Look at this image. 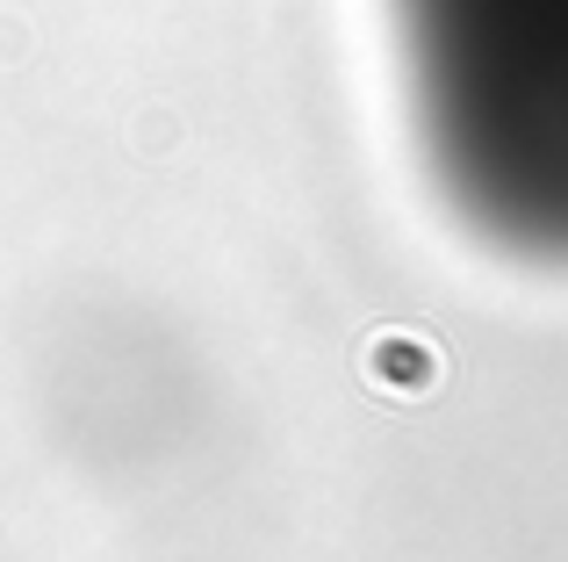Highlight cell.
Returning <instances> with one entry per match:
<instances>
[{"instance_id": "cell-1", "label": "cell", "mask_w": 568, "mask_h": 562, "mask_svg": "<svg viewBox=\"0 0 568 562\" xmlns=\"http://www.w3.org/2000/svg\"><path fill=\"white\" fill-rule=\"evenodd\" d=\"M425 159L504 253L568 268V0H396Z\"/></svg>"}]
</instances>
